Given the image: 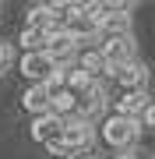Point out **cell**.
<instances>
[{"mask_svg":"<svg viewBox=\"0 0 155 159\" xmlns=\"http://www.w3.org/2000/svg\"><path fill=\"white\" fill-rule=\"evenodd\" d=\"M102 138H106V145L120 148V152H131V148L138 145V138H141V127H138L134 117H116L113 113L102 124Z\"/></svg>","mask_w":155,"mask_h":159,"instance_id":"1","label":"cell"},{"mask_svg":"<svg viewBox=\"0 0 155 159\" xmlns=\"http://www.w3.org/2000/svg\"><path fill=\"white\" fill-rule=\"evenodd\" d=\"M42 53H46V57L53 60V67L57 71H63V67H71V64H74V57H78V50H74V39H71L67 32L60 29H53L50 35H46V46H42Z\"/></svg>","mask_w":155,"mask_h":159,"instance_id":"2","label":"cell"},{"mask_svg":"<svg viewBox=\"0 0 155 159\" xmlns=\"http://www.w3.org/2000/svg\"><path fill=\"white\" fill-rule=\"evenodd\" d=\"M102 46H99V53H102V60L109 64V71H116V67H123V64H131V60H138L134 53H138V46H134L131 35H113V39H99Z\"/></svg>","mask_w":155,"mask_h":159,"instance_id":"3","label":"cell"},{"mask_svg":"<svg viewBox=\"0 0 155 159\" xmlns=\"http://www.w3.org/2000/svg\"><path fill=\"white\" fill-rule=\"evenodd\" d=\"M92 138H95V127L88 124V120H81V117H71V120H63V131H60V142L74 152V148H88L92 145Z\"/></svg>","mask_w":155,"mask_h":159,"instance_id":"4","label":"cell"},{"mask_svg":"<svg viewBox=\"0 0 155 159\" xmlns=\"http://www.w3.org/2000/svg\"><path fill=\"white\" fill-rule=\"evenodd\" d=\"M95 32L102 35V39H113V35H131V14H127V7L116 4L113 11H106V14L95 21Z\"/></svg>","mask_w":155,"mask_h":159,"instance_id":"5","label":"cell"},{"mask_svg":"<svg viewBox=\"0 0 155 159\" xmlns=\"http://www.w3.org/2000/svg\"><path fill=\"white\" fill-rule=\"evenodd\" d=\"M53 71L57 67H53V60L46 57V53H25L21 57V74L32 81V85H46Z\"/></svg>","mask_w":155,"mask_h":159,"instance_id":"6","label":"cell"},{"mask_svg":"<svg viewBox=\"0 0 155 159\" xmlns=\"http://www.w3.org/2000/svg\"><path fill=\"white\" fill-rule=\"evenodd\" d=\"M113 78L123 85V92H144V85H148V67H144L141 60H131V64H123V67H116Z\"/></svg>","mask_w":155,"mask_h":159,"instance_id":"7","label":"cell"},{"mask_svg":"<svg viewBox=\"0 0 155 159\" xmlns=\"http://www.w3.org/2000/svg\"><path fill=\"white\" fill-rule=\"evenodd\" d=\"M60 131H63V120L57 113H39V117L32 120L28 134L35 138V142H53V138H60Z\"/></svg>","mask_w":155,"mask_h":159,"instance_id":"8","label":"cell"},{"mask_svg":"<svg viewBox=\"0 0 155 159\" xmlns=\"http://www.w3.org/2000/svg\"><path fill=\"white\" fill-rule=\"evenodd\" d=\"M148 106H152L148 92H123V99L116 102V117H134L138 120V113L148 110Z\"/></svg>","mask_w":155,"mask_h":159,"instance_id":"9","label":"cell"},{"mask_svg":"<svg viewBox=\"0 0 155 159\" xmlns=\"http://www.w3.org/2000/svg\"><path fill=\"white\" fill-rule=\"evenodd\" d=\"M63 89H67L71 96H85V92H92L99 85H95V78H88L81 67H67L63 71Z\"/></svg>","mask_w":155,"mask_h":159,"instance_id":"10","label":"cell"},{"mask_svg":"<svg viewBox=\"0 0 155 159\" xmlns=\"http://www.w3.org/2000/svg\"><path fill=\"white\" fill-rule=\"evenodd\" d=\"M21 106L28 110V113H50V96H46V89L42 85H28L25 89V96H21Z\"/></svg>","mask_w":155,"mask_h":159,"instance_id":"11","label":"cell"},{"mask_svg":"<svg viewBox=\"0 0 155 159\" xmlns=\"http://www.w3.org/2000/svg\"><path fill=\"white\" fill-rule=\"evenodd\" d=\"M78 67L85 71L88 78H99V74H113V71H109V64L102 60V53H99V50H85V53H81V60H78Z\"/></svg>","mask_w":155,"mask_h":159,"instance_id":"12","label":"cell"},{"mask_svg":"<svg viewBox=\"0 0 155 159\" xmlns=\"http://www.w3.org/2000/svg\"><path fill=\"white\" fill-rule=\"evenodd\" d=\"M18 46H21L25 53H42V46H46V32H39V29H21Z\"/></svg>","mask_w":155,"mask_h":159,"instance_id":"13","label":"cell"},{"mask_svg":"<svg viewBox=\"0 0 155 159\" xmlns=\"http://www.w3.org/2000/svg\"><path fill=\"white\" fill-rule=\"evenodd\" d=\"M11 64H14V46L11 43H0V71L11 67Z\"/></svg>","mask_w":155,"mask_h":159,"instance_id":"14","label":"cell"},{"mask_svg":"<svg viewBox=\"0 0 155 159\" xmlns=\"http://www.w3.org/2000/svg\"><path fill=\"white\" fill-rule=\"evenodd\" d=\"M78 159H102V156H95V152H85V156H78Z\"/></svg>","mask_w":155,"mask_h":159,"instance_id":"15","label":"cell"},{"mask_svg":"<svg viewBox=\"0 0 155 159\" xmlns=\"http://www.w3.org/2000/svg\"><path fill=\"white\" fill-rule=\"evenodd\" d=\"M116 159H138V156H134V152H123V156H116Z\"/></svg>","mask_w":155,"mask_h":159,"instance_id":"16","label":"cell"}]
</instances>
